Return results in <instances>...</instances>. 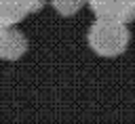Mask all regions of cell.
Here are the masks:
<instances>
[{"label": "cell", "mask_w": 135, "mask_h": 124, "mask_svg": "<svg viewBox=\"0 0 135 124\" xmlns=\"http://www.w3.org/2000/svg\"><path fill=\"white\" fill-rule=\"evenodd\" d=\"M129 27L127 23L120 21H108V19H97L91 23L86 32V42L91 50L99 57H118L127 50L129 46Z\"/></svg>", "instance_id": "1"}, {"label": "cell", "mask_w": 135, "mask_h": 124, "mask_svg": "<svg viewBox=\"0 0 135 124\" xmlns=\"http://www.w3.org/2000/svg\"><path fill=\"white\" fill-rule=\"evenodd\" d=\"M97 19L129 23L135 19V0H89Z\"/></svg>", "instance_id": "2"}, {"label": "cell", "mask_w": 135, "mask_h": 124, "mask_svg": "<svg viewBox=\"0 0 135 124\" xmlns=\"http://www.w3.org/2000/svg\"><path fill=\"white\" fill-rule=\"evenodd\" d=\"M27 53V38L17 27H4L0 32V59L17 61Z\"/></svg>", "instance_id": "3"}, {"label": "cell", "mask_w": 135, "mask_h": 124, "mask_svg": "<svg viewBox=\"0 0 135 124\" xmlns=\"http://www.w3.org/2000/svg\"><path fill=\"white\" fill-rule=\"evenodd\" d=\"M27 8L19 0H0V25L2 27H15L27 17Z\"/></svg>", "instance_id": "4"}, {"label": "cell", "mask_w": 135, "mask_h": 124, "mask_svg": "<svg viewBox=\"0 0 135 124\" xmlns=\"http://www.w3.org/2000/svg\"><path fill=\"white\" fill-rule=\"evenodd\" d=\"M51 4H53V8H55L61 17H72V15H76V13L80 11V6H82L80 0H51Z\"/></svg>", "instance_id": "5"}, {"label": "cell", "mask_w": 135, "mask_h": 124, "mask_svg": "<svg viewBox=\"0 0 135 124\" xmlns=\"http://www.w3.org/2000/svg\"><path fill=\"white\" fill-rule=\"evenodd\" d=\"M19 2L27 8V13H38L44 4V0H19Z\"/></svg>", "instance_id": "6"}, {"label": "cell", "mask_w": 135, "mask_h": 124, "mask_svg": "<svg viewBox=\"0 0 135 124\" xmlns=\"http://www.w3.org/2000/svg\"><path fill=\"white\" fill-rule=\"evenodd\" d=\"M80 2H89V0H80Z\"/></svg>", "instance_id": "7"}, {"label": "cell", "mask_w": 135, "mask_h": 124, "mask_svg": "<svg viewBox=\"0 0 135 124\" xmlns=\"http://www.w3.org/2000/svg\"><path fill=\"white\" fill-rule=\"evenodd\" d=\"M2 29H4V27H2V25H0V32H2Z\"/></svg>", "instance_id": "8"}]
</instances>
